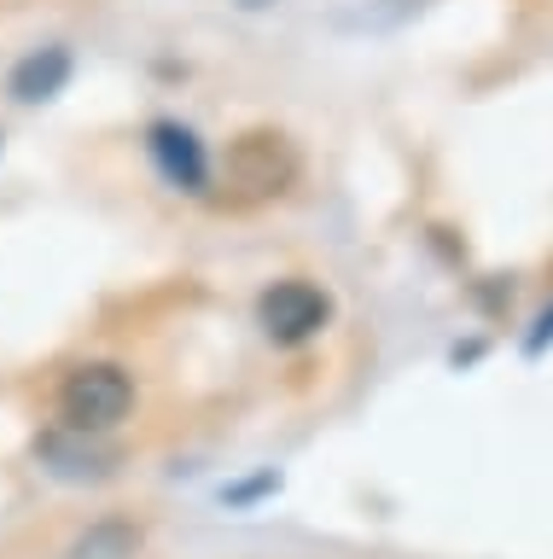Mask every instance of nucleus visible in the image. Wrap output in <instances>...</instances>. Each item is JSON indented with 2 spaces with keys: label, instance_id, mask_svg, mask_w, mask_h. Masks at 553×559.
<instances>
[{
  "label": "nucleus",
  "instance_id": "nucleus-4",
  "mask_svg": "<svg viewBox=\"0 0 553 559\" xmlns=\"http://www.w3.org/2000/svg\"><path fill=\"white\" fill-rule=\"evenodd\" d=\"M146 146H152V157H158V169H164L169 187H181V192H204V187H211V157H204L193 129H181V122H152Z\"/></svg>",
  "mask_w": 553,
  "mask_h": 559
},
{
  "label": "nucleus",
  "instance_id": "nucleus-6",
  "mask_svg": "<svg viewBox=\"0 0 553 559\" xmlns=\"http://www.w3.org/2000/svg\"><path fill=\"white\" fill-rule=\"evenodd\" d=\"M64 76H71V52L64 47H41V52H29V59L12 70V99H24V105H36V99H53Z\"/></svg>",
  "mask_w": 553,
  "mask_h": 559
},
{
  "label": "nucleus",
  "instance_id": "nucleus-5",
  "mask_svg": "<svg viewBox=\"0 0 553 559\" xmlns=\"http://www.w3.org/2000/svg\"><path fill=\"white\" fill-rule=\"evenodd\" d=\"M99 431H76V426H64V431H47L36 454H41V466L47 472H59V478H106L117 454L111 449H99L94 443Z\"/></svg>",
  "mask_w": 553,
  "mask_h": 559
},
{
  "label": "nucleus",
  "instance_id": "nucleus-8",
  "mask_svg": "<svg viewBox=\"0 0 553 559\" xmlns=\"http://www.w3.org/2000/svg\"><path fill=\"white\" fill-rule=\"evenodd\" d=\"M245 7H263V0H245Z\"/></svg>",
  "mask_w": 553,
  "mask_h": 559
},
{
  "label": "nucleus",
  "instance_id": "nucleus-7",
  "mask_svg": "<svg viewBox=\"0 0 553 559\" xmlns=\"http://www.w3.org/2000/svg\"><path fill=\"white\" fill-rule=\"evenodd\" d=\"M134 548H141V531H134V524H94V531L71 548V559H129Z\"/></svg>",
  "mask_w": 553,
  "mask_h": 559
},
{
  "label": "nucleus",
  "instance_id": "nucleus-1",
  "mask_svg": "<svg viewBox=\"0 0 553 559\" xmlns=\"http://www.w3.org/2000/svg\"><path fill=\"white\" fill-rule=\"evenodd\" d=\"M221 181H228V192L239 204L280 199V192L298 181V152H291V140L274 134V129H245L239 140H228Z\"/></svg>",
  "mask_w": 553,
  "mask_h": 559
},
{
  "label": "nucleus",
  "instance_id": "nucleus-3",
  "mask_svg": "<svg viewBox=\"0 0 553 559\" xmlns=\"http://www.w3.org/2000/svg\"><path fill=\"white\" fill-rule=\"evenodd\" d=\"M256 321H263L274 344H303L333 321V297L321 286H309V280H274L263 292V304H256Z\"/></svg>",
  "mask_w": 553,
  "mask_h": 559
},
{
  "label": "nucleus",
  "instance_id": "nucleus-2",
  "mask_svg": "<svg viewBox=\"0 0 553 559\" xmlns=\"http://www.w3.org/2000/svg\"><path fill=\"white\" fill-rule=\"evenodd\" d=\"M134 408V384L117 361H88L59 384V414L76 431H111Z\"/></svg>",
  "mask_w": 553,
  "mask_h": 559
}]
</instances>
